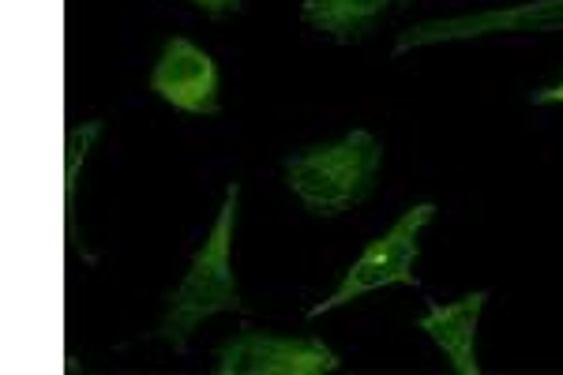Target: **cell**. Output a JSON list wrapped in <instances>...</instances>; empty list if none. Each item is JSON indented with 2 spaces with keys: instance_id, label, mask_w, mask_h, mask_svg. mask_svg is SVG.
Here are the masks:
<instances>
[{
  "instance_id": "4",
  "label": "cell",
  "mask_w": 563,
  "mask_h": 375,
  "mask_svg": "<svg viewBox=\"0 0 563 375\" xmlns=\"http://www.w3.org/2000/svg\"><path fill=\"white\" fill-rule=\"evenodd\" d=\"M342 356L312 334H278L241 327L214 350L218 375H327L339 372Z\"/></svg>"
},
{
  "instance_id": "11",
  "label": "cell",
  "mask_w": 563,
  "mask_h": 375,
  "mask_svg": "<svg viewBox=\"0 0 563 375\" xmlns=\"http://www.w3.org/2000/svg\"><path fill=\"white\" fill-rule=\"evenodd\" d=\"M530 102H533V106H563V79H560L556 87H541V90H533Z\"/></svg>"
},
{
  "instance_id": "6",
  "label": "cell",
  "mask_w": 563,
  "mask_h": 375,
  "mask_svg": "<svg viewBox=\"0 0 563 375\" xmlns=\"http://www.w3.org/2000/svg\"><path fill=\"white\" fill-rule=\"evenodd\" d=\"M218 64L207 49H199L192 38L174 34L162 45V57L151 68V90L180 113L192 117H218L222 98H218Z\"/></svg>"
},
{
  "instance_id": "3",
  "label": "cell",
  "mask_w": 563,
  "mask_h": 375,
  "mask_svg": "<svg viewBox=\"0 0 563 375\" xmlns=\"http://www.w3.org/2000/svg\"><path fill=\"white\" fill-rule=\"evenodd\" d=\"M435 218V203H417L398 218L395 225L376 236L357 260L350 263V271L342 274V282L334 286L331 297H323L320 305L308 308V319H320L342 305H353L365 293H376L384 286H417V255H421V233Z\"/></svg>"
},
{
  "instance_id": "2",
  "label": "cell",
  "mask_w": 563,
  "mask_h": 375,
  "mask_svg": "<svg viewBox=\"0 0 563 375\" xmlns=\"http://www.w3.org/2000/svg\"><path fill=\"white\" fill-rule=\"evenodd\" d=\"M384 143L365 128H353L339 143H320L294 151L282 162L286 188L316 218H339L376 191Z\"/></svg>"
},
{
  "instance_id": "1",
  "label": "cell",
  "mask_w": 563,
  "mask_h": 375,
  "mask_svg": "<svg viewBox=\"0 0 563 375\" xmlns=\"http://www.w3.org/2000/svg\"><path fill=\"white\" fill-rule=\"evenodd\" d=\"M238 210H241V185L233 180L225 188L222 210H218L211 233H207L203 249L192 255L185 278L166 293V316H162L154 338L174 345V353H188L192 334L203 319L222 312H241V286L233 274V230H238Z\"/></svg>"
},
{
  "instance_id": "8",
  "label": "cell",
  "mask_w": 563,
  "mask_h": 375,
  "mask_svg": "<svg viewBox=\"0 0 563 375\" xmlns=\"http://www.w3.org/2000/svg\"><path fill=\"white\" fill-rule=\"evenodd\" d=\"M410 4H417V0H301V20L331 42L353 45L368 38L384 23L387 12Z\"/></svg>"
},
{
  "instance_id": "9",
  "label": "cell",
  "mask_w": 563,
  "mask_h": 375,
  "mask_svg": "<svg viewBox=\"0 0 563 375\" xmlns=\"http://www.w3.org/2000/svg\"><path fill=\"white\" fill-rule=\"evenodd\" d=\"M106 132V121H84L68 132L65 143V230L68 241L76 244V188H79V169H84L90 146L98 143V135Z\"/></svg>"
},
{
  "instance_id": "10",
  "label": "cell",
  "mask_w": 563,
  "mask_h": 375,
  "mask_svg": "<svg viewBox=\"0 0 563 375\" xmlns=\"http://www.w3.org/2000/svg\"><path fill=\"white\" fill-rule=\"evenodd\" d=\"M196 8H203L211 20H222V15H238L244 8V0H192Z\"/></svg>"
},
{
  "instance_id": "7",
  "label": "cell",
  "mask_w": 563,
  "mask_h": 375,
  "mask_svg": "<svg viewBox=\"0 0 563 375\" xmlns=\"http://www.w3.org/2000/svg\"><path fill=\"white\" fill-rule=\"evenodd\" d=\"M488 305V289H477L462 300H451V305H440V300H429L424 316L417 319V331H424L435 345L443 350V356L451 361V368L459 375H481V361H477V327H481V312Z\"/></svg>"
},
{
  "instance_id": "5",
  "label": "cell",
  "mask_w": 563,
  "mask_h": 375,
  "mask_svg": "<svg viewBox=\"0 0 563 375\" xmlns=\"http://www.w3.org/2000/svg\"><path fill=\"white\" fill-rule=\"evenodd\" d=\"M563 31V0H530V4L515 8H493V12L474 15H448V20L413 23L395 38V57L410 49L443 42H474L485 34H552Z\"/></svg>"
}]
</instances>
